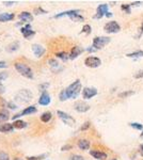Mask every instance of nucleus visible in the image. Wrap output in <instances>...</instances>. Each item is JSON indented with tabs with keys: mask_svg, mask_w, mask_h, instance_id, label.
I'll return each mask as SVG.
<instances>
[{
	"mask_svg": "<svg viewBox=\"0 0 143 160\" xmlns=\"http://www.w3.org/2000/svg\"><path fill=\"white\" fill-rule=\"evenodd\" d=\"M81 89H82V86H81L80 80H76V81H74V82L72 83V84H69V86L65 89L67 97H69V98H76V97L80 94Z\"/></svg>",
	"mask_w": 143,
	"mask_h": 160,
	"instance_id": "f257e3e1",
	"label": "nucleus"
},
{
	"mask_svg": "<svg viewBox=\"0 0 143 160\" xmlns=\"http://www.w3.org/2000/svg\"><path fill=\"white\" fill-rule=\"evenodd\" d=\"M14 66H15L16 71L18 72L22 76H24V77L26 78H29V79H32V78H33V72H32V69L29 67L28 65L17 62V63L14 64Z\"/></svg>",
	"mask_w": 143,
	"mask_h": 160,
	"instance_id": "f03ea898",
	"label": "nucleus"
},
{
	"mask_svg": "<svg viewBox=\"0 0 143 160\" xmlns=\"http://www.w3.org/2000/svg\"><path fill=\"white\" fill-rule=\"evenodd\" d=\"M32 93L29 90H20L15 95V100L19 104H27L32 99Z\"/></svg>",
	"mask_w": 143,
	"mask_h": 160,
	"instance_id": "7ed1b4c3",
	"label": "nucleus"
},
{
	"mask_svg": "<svg viewBox=\"0 0 143 160\" xmlns=\"http://www.w3.org/2000/svg\"><path fill=\"white\" fill-rule=\"evenodd\" d=\"M110 41H111V39L108 37V36H96V37H94L93 47L96 50L102 49L104 46H106L107 44L110 43Z\"/></svg>",
	"mask_w": 143,
	"mask_h": 160,
	"instance_id": "20e7f679",
	"label": "nucleus"
},
{
	"mask_svg": "<svg viewBox=\"0 0 143 160\" xmlns=\"http://www.w3.org/2000/svg\"><path fill=\"white\" fill-rule=\"evenodd\" d=\"M104 30L106 31L107 33H118V31L121 30V26L118 25V22L112 20V22H108L104 27Z\"/></svg>",
	"mask_w": 143,
	"mask_h": 160,
	"instance_id": "39448f33",
	"label": "nucleus"
},
{
	"mask_svg": "<svg viewBox=\"0 0 143 160\" xmlns=\"http://www.w3.org/2000/svg\"><path fill=\"white\" fill-rule=\"evenodd\" d=\"M84 64H86V66H88V67L95 68L100 66L102 60H100V58H97V57H88V58L84 60Z\"/></svg>",
	"mask_w": 143,
	"mask_h": 160,
	"instance_id": "423d86ee",
	"label": "nucleus"
},
{
	"mask_svg": "<svg viewBox=\"0 0 143 160\" xmlns=\"http://www.w3.org/2000/svg\"><path fill=\"white\" fill-rule=\"evenodd\" d=\"M57 114H58V116H59L64 123L69 125V126H72V125H74L75 124V119L74 117H72L69 114L65 113V112H63V111H61V110L57 111Z\"/></svg>",
	"mask_w": 143,
	"mask_h": 160,
	"instance_id": "0eeeda50",
	"label": "nucleus"
},
{
	"mask_svg": "<svg viewBox=\"0 0 143 160\" xmlns=\"http://www.w3.org/2000/svg\"><path fill=\"white\" fill-rule=\"evenodd\" d=\"M20 32H22V34L24 35V37H25V39H27V40L31 39L32 36H34V34H35L34 31L31 29V26H30V24H27L25 27L20 28Z\"/></svg>",
	"mask_w": 143,
	"mask_h": 160,
	"instance_id": "6e6552de",
	"label": "nucleus"
},
{
	"mask_svg": "<svg viewBox=\"0 0 143 160\" xmlns=\"http://www.w3.org/2000/svg\"><path fill=\"white\" fill-rule=\"evenodd\" d=\"M36 111H37V109L34 107V106H29V107H27L26 109H24V110H22V112H20V113L14 115V116H13V119H14V120H16V119H18V117H20V116H25V115H30V114H32V113H35Z\"/></svg>",
	"mask_w": 143,
	"mask_h": 160,
	"instance_id": "1a4fd4ad",
	"label": "nucleus"
},
{
	"mask_svg": "<svg viewBox=\"0 0 143 160\" xmlns=\"http://www.w3.org/2000/svg\"><path fill=\"white\" fill-rule=\"evenodd\" d=\"M108 13V4L104 3V4H100L97 6L96 14L94 15V18H102L103 16H106V14Z\"/></svg>",
	"mask_w": 143,
	"mask_h": 160,
	"instance_id": "9d476101",
	"label": "nucleus"
},
{
	"mask_svg": "<svg viewBox=\"0 0 143 160\" xmlns=\"http://www.w3.org/2000/svg\"><path fill=\"white\" fill-rule=\"evenodd\" d=\"M97 95V90L95 88H84L82 90V96L84 99H91Z\"/></svg>",
	"mask_w": 143,
	"mask_h": 160,
	"instance_id": "9b49d317",
	"label": "nucleus"
},
{
	"mask_svg": "<svg viewBox=\"0 0 143 160\" xmlns=\"http://www.w3.org/2000/svg\"><path fill=\"white\" fill-rule=\"evenodd\" d=\"M74 107H75V110L78 111V112H80V113H83V112H87V111L90 110V106L84 102H75Z\"/></svg>",
	"mask_w": 143,
	"mask_h": 160,
	"instance_id": "f8f14e48",
	"label": "nucleus"
},
{
	"mask_svg": "<svg viewBox=\"0 0 143 160\" xmlns=\"http://www.w3.org/2000/svg\"><path fill=\"white\" fill-rule=\"evenodd\" d=\"M39 104L42 106H48L50 104V96L46 91H44L42 93L41 97L39 98Z\"/></svg>",
	"mask_w": 143,
	"mask_h": 160,
	"instance_id": "ddd939ff",
	"label": "nucleus"
},
{
	"mask_svg": "<svg viewBox=\"0 0 143 160\" xmlns=\"http://www.w3.org/2000/svg\"><path fill=\"white\" fill-rule=\"evenodd\" d=\"M32 51H33V53L35 55V57H39V58H41L42 55L45 53V48H44L43 46H41V45H37V44H34V45H32Z\"/></svg>",
	"mask_w": 143,
	"mask_h": 160,
	"instance_id": "4468645a",
	"label": "nucleus"
},
{
	"mask_svg": "<svg viewBox=\"0 0 143 160\" xmlns=\"http://www.w3.org/2000/svg\"><path fill=\"white\" fill-rule=\"evenodd\" d=\"M90 155L93 158L98 159V160H105V159H107V157H108L106 153L100 152V151H96V149H94V151H90Z\"/></svg>",
	"mask_w": 143,
	"mask_h": 160,
	"instance_id": "2eb2a0df",
	"label": "nucleus"
},
{
	"mask_svg": "<svg viewBox=\"0 0 143 160\" xmlns=\"http://www.w3.org/2000/svg\"><path fill=\"white\" fill-rule=\"evenodd\" d=\"M82 53H83V49H82L81 47H79V46H74L73 48H72L71 53H69V59L74 60V59H76L78 57V55H80Z\"/></svg>",
	"mask_w": 143,
	"mask_h": 160,
	"instance_id": "dca6fc26",
	"label": "nucleus"
},
{
	"mask_svg": "<svg viewBox=\"0 0 143 160\" xmlns=\"http://www.w3.org/2000/svg\"><path fill=\"white\" fill-rule=\"evenodd\" d=\"M79 13H80L79 10H71V11H66V12H62L60 13V14H57V15L55 16V18H60V17H63V16H69V17H71V16L79 14Z\"/></svg>",
	"mask_w": 143,
	"mask_h": 160,
	"instance_id": "f3484780",
	"label": "nucleus"
},
{
	"mask_svg": "<svg viewBox=\"0 0 143 160\" xmlns=\"http://www.w3.org/2000/svg\"><path fill=\"white\" fill-rule=\"evenodd\" d=\"M77 145L80 149H82V151H87V149L90 148V141H89V140H86V139H81V140L78 141Z\"/></svg>",
	"mask_w": 143,
	"mask_h": 160,
	"instance_id": "a211bd4d",
	"label": "nucleus"
},
{
	"mask_svg": "<svg viewBox=\"0 0 143 160\" xmlns=\"http://www.w3.org/2000/svg\"><path fill=\"white\" fill-rule=\"evenodd\" d=\"M19 18L22 19V22H30L33 20V16L31 15V13H29V12H22L20 14H19Z\"/></svg>",
	"mask_w": 143,
	"mask_h": 160,
	"instance_id": "6ab92c4d",
	"label": "nucleus"
},
{
	"mask_svg": "<svg viewBox=\"0 0 143 160\" xmlns=\"http://www.w3.org/2000/svg\"><path fill=\"white\" fill-rule=\"evenodd\" d=\"M14 17H15L14 14H11V13H2V14H0V22H10V20H12Z\"/></svg>",
	"mask_w": 143,
	"mask_h": 160,
	"instance_id": "aec40b11",
	"label": "nucleus"
},
{
	"mask_svg": "<svg viewBox=\"0 0 143 160\" xmlns=\"http://www.w3.org/2000/svg\"><path fill=\"white\" fill-rule=\"evenodd\" d=\"M14 129L13 127V124L10 123H3L0 125V133H10Z\"/></svg>",
	"mask_w": 143,
	"mask_h": 160,
	"instance_id": "412c9836",
	"label": "nucleus"
},
{
	"mask_svg": "<svg viewBox=\"0 0 143 160\" xmlns=\"http://www.w3.org/2000/svg\"><path fill=\"white\" fill-rule=\"evenodd\" d=\"M13 127L16 128V129H24V128L27 127V123H26L25 121L16 120L14 121V123H13Z\"/></svg>",
	"mask_w": 143,
	"mask_h": 160,
	"instance_id": "4be33fe9",
	"label": "nucleus"
},
{
	"mask_svg": "<svg viewBox=\"0 0 143 160\" xmlns=\"http://www.w3.org/2000/svg\"><path fill=\"white\" fill-rule=\"evenodd\" d=\"M51 117H53V114H51V112H49V111H46V112H44V113L41 115V121H42L43 123H48V122L51 120Z\"/></svg>",
	"mask_w": 143,
	"mask_h": 160,
	"instance_id": "5701e85b",
	"label": "nucleus"
},
{
	"mask_svg": "<svg viewBox=\"0 0 143 160\" xmlns=\"http://www.w3.org/2000/svg\"><path fill=\"white\" fill-rule=\"evenodd\" d=\"M9 117H10V113H9V111H6V110H1L0 111V123H6V121L9 120Z\"/></svg>",
	"mask_w": 143,
	"mask_h": 160,
	"instance_id": "b1692460",
	"label": "nucleus"
},
{
	"mask_svg": "<svg viewBox=\"0 0 143 160\" xmlns=\"http://www.w3.org/2000/svg\"><path fill=\"white\" fill-rule=\"evenodd\" d=\"M18 47H19L18 42H14V43L10 44L9 46L6 47V50H8L9 53H13V51H15V50L18 49Z\"/></svg>",
	"mask_w": 143,
	"mask_h": 160,
	"instance_id": "393cba45",
	"label": "nucleus"
},
{
	"mask_svg": "<svg viewBox=\"0 0 143 160\" xmlns=\"http://www.w3.org/2000/svg\"><path fill=\"white\" fill-rule=\"evenodd\" d=\"M126 57H128V58H141V57H143V50H137V51H134L131 53H127Z\"/></svg>",
	"mask_w": 143,
	"mask_h": 160,
	"instance_id": "a878e982",
	"label": "nucleus"
},
{
	"mask_svg": "<svg viewBox=\"0 0 143 160\" xmlns=\"http://www.w3.org/2000/svg\"><path fill=\"white\" fill-rule=\"evenodd\" d=\"M56 55L58 57L59 59L63 60V61H66V60H69V55L65 53V51H60V53H57Z\"/></svg>",
	"mask_w": 143,
	"mask_h": 160,
	"instance_id": "bb28decb",
	"label": "nucleus"
},
{
	"mask_svg": "<svg viewBox=\"0 0 143 160\" xmlns=\"http://www.w3.org/2000/svg\"><path fill=\"white\" fill-rule=\"evenodd\" d=\"M134 94V91H125V92H122L118 94V97L120 98H126V97H129Z\"/></svg>",
	"mask_w": 143,
	"mask_h": 160,
	"instance_id": "cd10ccee",
	"label": "nucleus"
},
{
	"mask_svg": "<svg viewBox=\"0 0 143 160\" xmlns=\"http://www.w3.org/2000/svg\"><path fill=\"white\" fill-rule=\"evenodd\" d=\"M69 18L72 19V20H74V22H83V17L80 15V14H76V15H73L71 16Z\"/></svg>",
	"mask_w": 143,
	"mask_h": 160,
	"instance_id": "c85d7f7f",
	"label": "nucleus"
},
{
	"mask_svg": "<svg viewBox=\"0 0 143 160\" xmlns=\"http://www.w3.org/2000/svg\"><path fill=\"white\" fill-rule=\"evenodd\" d=\"M59 98L61 102H65L66 99H69V97H67V94H66L65 90H63V91H61V93H60L59 95Z\"/></svg>",
	"mask_w": 143,
	"mask_h": 160,
	"instance_id": "c756f323",
	"label": "nucleus"
},
{
	"mask_svg": "<svg viewBox=\"0 0 143 160\" xmlns=\"http://www.w3.org/2000/svg\"><path fill=\"white\" fill-rule=\"evenodd\" d=\"M132 128H135V129H137V130H143V125L140 123H130L129 124Z\"/></svg>",
	"mask_w": 143,
	"mask_h": 160,
	"instance_id": "7c9ffc66",
	"label": "nucleus"
},
{
	"mask_svg": "<svg viewBox=\"0 0 143 160\" xmlns=\"http://www.w3.org/2000/svg\"><path fill=\"white\" fill-rule=\"evenodd\" d=\"M46 157V155H40V156H31V157H27V160H43Z\"/></svg>",
	"mask_w": 143,
	"mask_h": 160,
	"instance_id": "2f4dec72",
	"label": "nucleus"
},
{
	"mask_svg": "<svg viewBox=\"0 0 143 160\" xmlns=\"http://www.w3.org/2000/svg\"><path fill=\"white\" fill-rule=\"evenodd\" d=\"M91 31H92V28H91L90 25H84L83 27H82V33L90 34Z\"/></svg>",
	"mask_w": 143,
	"mask_h": 160,
	"instance_id": "473e14b6",
	"label": "nucleus"
},
{
	"mask_svg": "<svg viewBox=\"0 0 143 160\" xmlns=\"http://www.w3.org/2000/svg\"><path fill=\"white\" fill-rule=\"evenodd\" d=\"M121 9L123 10V11H125V12L127 13V14H130V13H131L130 4H122Z\"/></svg>",
	"mask_w": 143,
	"mask_h": 160,
	"instance_id": "72a5a7b5",
	"label": "nucleus"
},
{
	"mask_svg": "<svg viewBox=\"0 0 143 160\" xmlns=\"http://www.w3.org/2000/svg\"><path fill=\"white\" fill-rule=\"evenodd\" d=\"M0 160H10V156L6 152H0Z\"/></svg>",
	"mask_w": 143,
	"mask_h": 160,
	"instance_id": "f704fd0d",
	"label": "nucleus"
},
{
	"mask_svg": "<svg viewBox=\"0 0 143 160\" xmlns=\"http://www.w3.org/2000/svg\"><path fill=\"white\" fill-rule=\"evenodd\" d=\"M48 62H49L50 66H53V67H58V66H59V63H58L55 59H50Z\"/></svg>",
	"mask_w": 143,
	"mask_h": 160,
	"instance_id": "c9c22d12",
	"label": "nucleus"
},
{
	"mask_svg": "<svg viewBox=\"0 0 143 160\" xmlns=\"http://www.w3.org/2000/svg\"><path fill=\"white\" fill-rule=\"evenodd\" d=\"M69 160H84V159L82 156H80V155H72Z\"/></svg>",
	"mask_w": 143,
	"mask_h": 160,
	"instance_id": "e433bc0d",
	"label": "nucleus"
},
{
	"mask_svg": "<svg viewBox=\"0 0 143 160\" xmlns=\"http://www.w3.org/2000/svg\"><path fill=\"white\" fill-rule=\"evenodd\" d=\"M134 77L136 78V79H140V78L143 77V69H141V71H139L137 73V74L134 75Z\"/></svg>",
	"mask_w": 143,
	"mask_h": 160,
	"instance_id": "4c0bfd02",
	"label": "nucleus"
},
{
	"mask_svg": "<svg viewBox=\"0 0 143 160\" xmlns=\"http://www.w3.org/2000/svg\"><path fill=\"white\" fill-rule=\"evenodd\" d=\"M90 125H91V123H90V122H86V123H84L83 125H82V126H81V128H80V129L82 130V131H83V130H87L88 128H89V127H90Z\"/></svg>",
	"mask_w": 143,
	"mask_h": 160,
	"instance_id": "58836bf2",
	"label": "nucleus"
},
{
	"mask_svg": "<svg viewBox=\"0 0 143 160\" xmlns=\"http://www.w3.org/2000/svg\"><path fill=\"white\" fill-rule=\"evenodd\" d=\"M6 78H8V73H6V72L0 73V81H2V80L6 79Z\"/></svg>",
	"mask_w": 143,
	"mask_h": 160,
	"instance_id": "ea45409f",
	"label": "nucleus"
},
{
	"mask_svg": "<svg viewBox=\"0 0 143 160\" xmlns=\"http://www.w3.org/2000/svg\"><path fill=\"white\" fill-rule=\"evenodd\" d=\"M35 14H44V13H46V11H44V10H42L41 8H37V9L34 10Z\"/></svg>",
	"mask_w": 143,
	"mask_h": 160,
	"instance_id": "a19ab883",
	"label": "nucleus"
},
{
	"mask_svg": "<svg viewBox=\"0 0 143 160\" xmlns=\"http://www.w3.org/2000/svg\"><path fill=\"white\" fill-rule=\"evenodd\" d=\"M48 86H49V84H48V83H43V84H41V86H39V88H40L41 91H44V90L47 89Z\"/></svg>",
	"mask_w": 143,
	"mask_h": 160,
	"instance_id": "79ce46f5",
	"label": "nucleus"
},
{
	"mask_svg": "<svg viewBox=\"0 0 143 160\" xmlns=\"http://www.w3.org/2000/svg\"><path fill=\"white\" fill-rule=\"evenodd\" d=\"M72 145L67 144V145H64V146H62V148H61V151H69V149H72Z\"/></svg>",
	"mask_w": 143,
	"mask_h": 160,
	"instance_id": "37998d69",
	"label": "nucleus"
},
{
	"mask_svg": "<svg viewBox=\"0 0 143 160\" xmlns=\"http://www.w3.org/2000/svg\"><path fill=\"white\" fill-rule=\"evenodd\" d=\"M8 65L4 61H0V68H6Z\"/></svg>",
	"mask_w": 143,
	"mask_h": 160,
	"instance_id": "c03bdc74",
	"label": "nucleus"
},
{
	"mask_svg": "<svg viewBox=\"0 0 143 160\" xmlns=\"http://www.w3.org/2000/svg\"><path fill=\"white\" fill-rule=\"evenodd\" d=\"M140 4H142V2H141V1H136V2H132V3H130V6H140Z\"/></svg>",
	"mask_w": 143,
	"mask_h": 160,
	"instance_id": "a18cd8bd",
	"label": "nucleus"
},
{
	"mask_svg": "<svg viewBox=\"0 0 143 160\" xmlns=\"http://www.w3.org/2000/svg\"><path fill=\"white\" fill-rule=\"evenodd\" d=\"M8 106H9V108L10 109H13V110H14V109H16V106L14 105V104H12V102H9V104H8Z\"/></svg>",
	"mask_w": 143,
	"mask_h": 160,
	"instance_id": "49530a36",
	"label": "nucleus"
},
{
	"mask_svg": "<svg viewBox=\"0 0 143 160\" xmlns=\"http://www.w3.org/2000/svg\"><path fill=\"white\" fill-rule=\"evenodd\" d=\"M2 93H4V86H2V83L0 82V94H2Z\"/></svg>",
	"mask_w": 143,
	"mask_h": 160,
	"instance_id": "de8ad7c7",
	"label": "nucleus"
},
{
	"mask_svg": "<svg viewBox=\"0 0 143 160\" xmlns=\"http://www.w3.org/2000/svg\"><path fill=\"white\" fill-rule=\"evenodd\" d=\"M143 33V24H142V26H141V28H140V31H139V34H138V37H140L141 36V34Z\"/></svg>",
	"mask_w": 143,
	"mask_h": 160,
	"instance_id": "09e8293b",
	"label": "nucleus"
},
{
	"mask_svg": "<svg viewBox=\"0 0 143 160\" xmlns=\"http://www.w3.org/2000/svg\"><path fill=\"white\" fill-rule=\"evenodd\" d=\"M93 47V46H92ZM88 51H89V53H94V51H96V49H95V48H88Z\"/></svg>",
	"mask_w": 143,
	"mask_h": 160,
	"instance_id": "8fccbe9b",
	"label": "nucleus"
},
{
	"mask_svg": "<svg viewBox=\"0 0 143 160\" xmlns=\"http://www.w3.org/2000/svg\"><path fill=\"white\" fill-rule=\"evenodd\" d=\"M3 3H4V4H6V6H12V4H13L14 2H13V1H12V2H11V1H9V2H6V1H4Z\"/></svg>",
	"mask_w": 143,
	"mask_h": 160,
	"instance_id": "3c124183",
	"label": "nucleus"
},
{
	"mask_svg": "<svg viewBox=\"0 0 143 160\" xmlns=\"http://www.w3.org/2000/svg\"><path fill=\"white\" fill-rule=\"evenodd\" d=\"M140 153H141V155L143 156V144L140 145Z\"/></svg>",
	"mask_w": 143,
	"mask_h": 160,
	"instance_id": "603ef678",
	"label": "nucleus"
},
{
	"mask_svg": "<svg viewBox=\"0 0 143 160\" xmlns=\"http://www.w3.org/2000/svg\"><path fill=\"white\" fill-rule=\"evenodd\" d=\"M106 16H107V17H111L112 14H111V13H110V12H108V13H107V14H106Z\"/></svg>",
	"mask_w": 143,
	"mask_h": 160,
	"instance_id": "864d4df0",
	"label": "nucleus"
},
{
	"mask_svg": "<svg viewBox=\"0 0 143 160\" xmlns=\"http://www.w3.org/2000/svg\"><path fill=\"white\" fill-rule=\"evenodd\" d=\"M13 160H22V159H20V158H18V157H15Z\"/></svg>",
	"mask_w": 143,
	"mask_h": 160,
	"instance_id": "5fc2aeb1",
	"label": "nucleus"
},
{
	"mask_svg": "<svg viewBox=\"0 0 143 160\" xmlns=\"http://www.w3.org/2000/svg\"><path fill=\"white\" fill-rule=\"evenodd\" d=\"M140 137H141V138H143V130H142V133L140 135Z\"/></svg>",
	"mask_w": 143,
	"mask_h": 160,
	"instance_id": "6e6d98bb",
	"label": "nucleus"
},
{
	"mask_svg": "<svg viewBox=\"0 0 143 160\" xmlns=\"http://www.w3.org/2000/svg\"><path fill=\"white\" fill-rule=\"evenodd\" d=\"M112 160H116V159H112Z\"/></svg>",
	"mask_w": 143,
	"mask_h": 160,
	"instance_id": "4d7b16f0",
	"label": "nucleus"
}]
</instances>
